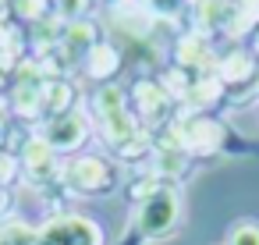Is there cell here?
I'll use <instances>...</instances> for the list:
<instances>
[{
  "label": "cell",
  "mask_w": 259,
  "mask_h": 245,
  "mask_svg": "<svg viewBox=\"0 0 259 245\" xmlns=\"http://www.w3.org/2000/svg\"><path fill=\"white\" fill-rule=\"evenodd\" d=\"M227 245H259V227L255 224H238L227 238Z\"/></svg>",
  "instance_id": "2"
},
{
  "label": "cell",
  "mask_w": 259,
  "mask_h": 245,
  "mask_svg": "<svg viewBox=\"0 0 259 245\" xmlns=\"http://www.w3.org/2000/svg\"><path fill=\"white\" fill-rule=\"evenodd\" d=\"M170 220H174V199H170V195H160V199H153V202L146 206V217H142L146 231H160V227H167Z\"/></svg>",
  "instance_id": "1"
}]
</instances>
